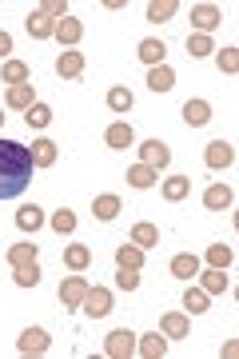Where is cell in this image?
<instances>
[{
	"label": "cell",
	"mask_w": 239,
	"mask_h": 359,
	"mask_svg": "<svg viewBox=\"0 0 239 359\" xmlns=\"http://www.w3.org/2000/svg\"><path fill=\"white\" fill-rule=\"evenodd\" d=\"M136 355H144V359H164V355H168V335H164V332L136 335Z\"/></svg>",
	"instance_id": "cell-5"
},
{
	"label": "cell",
	"mask_w": 239,
	"mask_h": 359,
	"mask_svg": "<svg viewBox=\"0 0 239 359\" xmlns=\"http://www.w3.org/2000/svg\"><path fill=\"white\" fill-rule=\"evenodd\" d=\"M212 52H215L212 36H203V32H191L188 36V56H212Z\"/></svg>",
	"instance_id": "cell-38"
},
{
	"label": "cell",
	"mask_w": 239,
	"mask_h": 359,
	"mask_svg": "<svg viewBox=\"0 0 239 359\" xmlns=\"http://www.w3.org/2000/svg\"><path fill=\"white\" fill-rule=\"evenodd\" d=\"M176 0H156V4H148V20L151 25H164V20H172L176 16Z\"/></svg>",
	"instance_id": "cell-31"
},
{
	"label": "cell",
	"mask_w": 239,
	"mask_h": 359,
	"mask_svg": "<svg viewBox=\"0 0 239 359\" xmlns=\"http://www.w3.org/2000/svg\"><path fill=\"white\" fill-rule=\"evenodd\" d=\"M104 140H108V148H116V152H124V148H132V144H136V132H132V124H124V120H116V124H108V132H104Z\"/></svg>",
	"instance_id": "cell-10"
},
{
	"label": "cell",
	"mask_w": 239,
	"mask_h": 359,
	"mask_svg": "<svg viewBox=\"0 0 239 359\" xmlns=\"http://www.w3.org/2000/svg\"><path fill=\"white\" fill-rule=\"evenodd\" d=\"M0 124H4V116H0Z\"/></svg>",
	"instance_id": "cell-44"
},
{
	"label": "cell",
	"mask_w": 239,
	"mask_h": 359,
	"mask_svg": "<svg viewBox=\"0 0 239 359\" xmlns=\"http://www.w3.org/2000/svg\"><path fill=\"white\" fill-rule=\"evenodd\" d=\"M172 276H176V280H191V276H200V256H191V252L172 256Z\"/></svg>",
	"instance_id": "cell-17"
},
{
	"label": "cell",
	"mask_w": 239,
	"mask_h": 359,
	"mask_svg": "<svg viewBox=\"0 0 239 359\" xmlns=\"http://www.w3.org/2000/svg\"><path fill=\"white\" fill-rule=\"evenodd\" d=\"M4 104H8V108H32V104H36V88H32V84H13V88H8V96H4Z\"/></svg>",
	"instance_id": "cell-18"
},
{
	"label": "cell",
	"mask_w": 239,
	"mask_h": 359,
	"mask_svg": "<svg viewBox=\"0 0 239 359\" xmlns=\"http://www.w3.org/2000/svg\"><path fill=\"white\" fill-rule=\"evenodd\" d=\"M215 52H219V72L235 76L239 72V48H215Z\"/></svg>",
	"instance_id": "cell-40"
},
{
	"label": "cell",
	"mask_w": 239,
	"mask_h": 359,
	"mask_svg": "<svg viewBox=\"0 0 239 359\" xmlns=\"http://www.w3.org/2000/svg\"><path fill=\"white\" fill-rule=\"evenodd\" d=\"M116 264H120V268L139 271V268H144V248H136V244H120V248H116Z\"/></svg>",
	"instance_id": "cell-26"
},
{
	"label": "cell",
	"mask_w": 239,
	"mask_h": 359,
	"mask_svg": "<svg viewBox=\"0 0 239 359\" xmlns=\"http://www.w3.org/2000/svg\"><path fill=\"white\" fill-rule=\"evenodd\" d=\"M40 256V244H13L8 252H4V259L13 264V268H25V264H36Z\"/></svg>",
	"instance_id": "cell-19"
},
{
	"label": "cell",
	"mask_w": 239,
	"mask_h": 359,
	"mask_svg": "<svg viewBox=\"0 0 239 359\" xmlns=\"http://www.w3.org/2000/svg\"><path fill=\"white\" fill-rule=\"evenodd\" d=\"M191 192V180L188 176H172V180H164V200H172V204H179L184 196Z\"/></svg>",
	"instance_id": "cell-29"
},
{
	"label": "cell",
	"mask_w": 239,
	"mask_h": 359,
	"mask_svg": "<svg viewBox=\"0 0 239 359\" xmlns=\"http://www.w3.org/2000/svg\"><path fill=\"white\" fill-rule=\"evenodd\" d=\"M203 160H207V168H215V172H219V168H231L235 164V148L227 140H212L203 148Z\"/></svg>",
	"instance_id": "cell-7"
},
{
	"label": "cell",
	"mask_w": 239,
	"mask_h": 359,
	"mask_svg": "<svg viewBox=\"0 0 239 359\" xmlns=\"http://www.w3.org/2000/svg\"><path fill=\"white\" fill-rule=\"evenodd\" d=\"M8 52H13V36H8V32H0V60H8Z\"/></svg>",
	"instance_id": "cell-43"
},
{
	"label": "cell",
	"mask_w": 239,
	"mask_h": 359,
	"mask_svg": "<svg viewBox=\"0 0 239 359\" xmlns=\"http://www.w3.org/2000/svg\"><path fill=\"white\" fill-rule=\"evenodd\" d=\"M128 184H132V188H151V184H156V168L132 164V168H128Z\"/></svg>",
	"instance_id": "cell-30"
},
{
	"label": "cell",
	"mask_w": 239,
	"mask_h": 359,
	"mask_svg": "<svg viewBox=\"0 0 239 359\" xmlns=\"http://www.w3.org/2000/svg\"><path fill=\"white\" fill-rule=\"evenodd\" d=\"M52 231H56V236H72V231H76V216L68 212V208L52 212Z\"/></svg>",
	"instance_id": "cell-37"
},
{
	"label": "cell",
	"mask_w": 239,
	"mask_h": 359,
	"mask_svg": "<svg viewBox=\"0 0 239 359\" xmlns=\"http://www.w3.org/2000/svg\"><path fill=\"white\" fill-rule=\"evenodd\" d=\"M48 332H44V327H25V332H20V339H16V351H20V355H44V351H48Z\"/></svg>",
	"instance_id": "cell-3"
},
{
	"label": "cell",
	"mask_w": 239,
	"mask_h": 359,
	"mask_svg": "<svg viewBox=\"0 0 239 359\" xmlns=\"http://www.w3.org/2000/svg\"><path fill=\"white\" fill-rule=\"evenodd\" d=\"M231 200H235V196H231V188H227V184H212V188L203 192V208H212V212L231 208Z\"/></svg>",
	"instance_id": "cell-16"
},
{
	"label": "cell",
	"mask_w": 239,
	"mask_h": 359,
	"mask_svg": "<svg viewBox=\"0 0 239 359\" xmlns=\"http://www.w3.org/2000/svg\"><path fill=\"white\" fill-rule=\"evenodd\" d=\"M28 156H32V164H36V168H52L60 152H56V144H52V140H36L32 148H28Z\"/></svg>",
	"instance_id": "cell-24"
},
{
	"label": "cell",
	"mask_w": 239,
	"mask_h": 359,
	"mask_svg": "<svg viewBox=\"0 0 239 359\" xmlns=\"http://www.w3.org/2000/svg\"><path fill=\"white\" fill-rule=\"evenodd\" d=\"M0 76H4L8 88H13V84H28V65H25V60H4Z\"/></svg>",
	"instance_id": "cell-28"
},
{
	"label": "cell",
	"mask_w": 239,
	"mask_h": 359,
	"mask_svg": "<svg viewBox=\"0 0 239 359\" xmlns=\"http://www.w3.org/2000/svg\"><path fill=\"white\" fill-rule=\"evenodd\" d=\"M92 212H96V219H104V224L116 219V216H120V196H112V192L96 196V200H92Z\"/></svg>",
	"instance_id": "cell-22"
},
{
	"label": "cell",
	"mask_w": 239,
	"mask_h": 359,
	"mask_svg": "<svg viewBox=\"0 0 239 359\" xmlns=\"http://www.w3.org/2000/svg\"><path fill=\"white\" fill-rule=\"evenodd\" d=\"M132 244L144 248V252H148V248H156V244H160V228H156V224H148V219H144V224H136V228H132Z\"/></svg>",
	"instance_id": "cell-25"
},
{
	"label": "cell",
	"mask_w": 239,
	"mask_h": 359,
	"mask_svg": "<svg viewBox=\"0 0 239 359\" xmlns=\"http://www.w3.org/2000/svg\"><path fill=\"white\" fill-rule=\"evenodd\" d=\"M200 287L207 295H219V292H227V276L219 268H207V271H203V280H200Z\"/></svg>",
	"instance_id": "cell-34"
},
{
	"label": "cell",
	"mask_w": 239,
	"mask_h": 359,
	"mask_svg": "<svg viewBox=\"0 0 239 359\" xmlns=\"http://www.w3.org/2000/svg\"><path fill=\"white\" fill-rule=\"evenodd\" d=\"M84 295H88V280H84V276H68V280L60 283V304L64 308H80Z\"/></svg>",
	"instance_id": "cell-8"
},
{
	"label": "cell",
	"mask_w": 239,
	"mask_h": 359,
	"mask_svg": "<svg viewBox=\"0 0 239 359\" xmlns=\"http://www.w3.org/2000/svg\"><path fill=\"white\" fill-rule=\"evenodd\" d=\"M80 72H84V52H60V56H56V76L60 80H76L80 76Z\"/></svg>",
	"instance_id": "cell-11"
},
{
	"label": "cell",
	"mask_w": 239,
	"mask_h": 359,
	"mask_svg": "<svg viewBox=\"0 0 239 359\" xmlns=\"http://www.w3.org/2000/svg\"><path fill=\"white\" fill-rule=\"evenodd\" d=\"M139 164H148V168H168L172 164V152H168V144L164 140H144L139 144Z\"/></svg>",
	"instance_id": "cell-4"
},
{
	"label": "cell",
	"mask_w": 239,
	"mask_h": 359,
	"mask_svg": "<svg viewBox=\"0 0 239 359\" xmlns=\"http://www.w3.org/2000/svg\"><path fill=\"white\" fill-rule=\"evenodd\" d=\"M132 92L124 88V84H116V88H108V108H112V112H132Z\"/></svg>",
	"instance_id": "cell-32"
},
{
	"label": "cell",
	"mask_w": 239,
	"mask_h": 359,
	"mask_svg": "<svg viewBox=\"0 0 239 359\" xmlns=\"http://www.w3.org/2000/svg\"><path fill=\"white\" fill-rule=\"evenodd\" d=\"M16 228L20 231H40L44 228V212H40L36 204H25L20 212H16Z\"/></svg>",
	"instance_id": "cell-23"
},
{
	"label": "cell",
	"mask_w": 239,
	"mask_h": 359,
	"mask_svg": "<svg viewBox=\"0 0 239 359\" xmlns=\"http://www.w3.org/2000/svg\"><path fill=\"white\" fill-rule=\"evenodd\" d=\"M144 65H164V56H168V48H164V40H156V36H148V40H139V52H136Z\"/></svg>",
	"instance_id": "cell-15"
},
{
	"label": "cell",
	"mask_w": 239,
	"mask_h": 359,
	"mask_svg": "<svg viewBox=\"0 0 239 359\" xmlns=\"http://www.w3.org/2000/svg\"><path fill=\"white\" fill-rule=\"evenodd\" d=\"M32 172H36V164L25 144L0 140V200H16L32 184Z\"/></svg>",
	"instance_id": "cell-1"
},
{
	"label": "cell",
	"mask_w": 239,
	"mask_h": 359,
	"mask_svg": "<svg viewBox=\"0 0 239 359\" xmlns=\"http://www.w3.org/2000/svg\"><path fill=\"white\" fill-rule=\"evenodd\" d=\"M231 259H235V252H231L227 244H212V248H207V264H212V268L227 271V268H231Z\"/></svg>",
	"instance_id": "cell-33"
},
{
	"label": "cell",
	"mask_w": 239,
	"mask_h": 359,
	"mask_svg": "<svg viewBox=\"0 0 239 359\" xmlns=\"http://www.w3.org/2000/svg\"><path fill=\"white\" fill-rule=\"evenodd\" d=\"M184 308H188L191 316H203V311H207V292H203V287H188V292H184Z\"/></svg>",
	"instance_id": "cell-36"
},
{
	"label": "cell",
	"mask_w": 239,
	"mask_h": 359,
	"mask_svg": "<svg viewBox=\"0 0 239 359\" xmlns=\"http://www.w3.org/2000/svg\"><path fill=\"white\" fill-rule=\"evenodd\" d=\"M52 36L60 40L64 48H72V44H80V36H84V25L76 20V16H64V20H56V32Z\"/></svg>",
	"instance_id": "cell-13"
},
{
	"label": "cell",
	"mask_w": 239,
	"mask_h": 359,
	"mask_svg": "<svg viewBox=\"0 0 239 359\" xmlns=\"http://www.w3.org/2000/svg\"><path fill=\"white\" fill-rule=\"evenodd\" d=\"M116 287H120V292H136V287H139V271L120 268V276H116Z\"/></svg>",
	"instance_id": "cell-41"
},
{
	"label": "cell",
	"mask_w": 239,
	"mask_h": 359,
	"mask_svg": "<svg viewBox=\"0 0 239 359\" xmlns=\"http://www.w3.org/2000/svg\"><path fill=\"white\" fill-rule=\"evenodd\" d=\"M25 28H28V36H32V40H48L52 32H56V20H52V16H44L40 8H32V13H28V20H25Z\"/></svg>",
	"instance_id": "cell-12"
},
{
	"label": "cell",
	"mask_w": 239,
	"mask_h": 359,
	"mask_svg": "<svg viewBox=\"0 0 239 359\" xmlns=\"http://www.w3.org/2000/svg\"><path fill=\"white\" fill-rule=\"evenodd\" d=\"M13 280L20 287H36L40 283V264H25V268H13Z\"/></svg>",
	"instance_id": "cell-39"
},
{
	"label": "cell",
	"mask_w": 239,
	"mask_h": 359,
	"mask_svg": "<svg viewBox=\"0 0 239 359\" xmlns=\"http://www.w3.org/2000/svg\"><path fill=\"white\" fill-rule=\"evenodd\" d=\"M40 13L52 16V20H64V16H68V4H64V0H44V4H40Z\"/></svg>",
	"instance_id": "cell-42"
},
{
	"label": "cell",
	"mask_w": 239,
	"mask_h": 359,
	"mask_svg": "<svg viewBox=\"0 0 239 359\" xmlns=\"http://www.w3.org/2000/svg\"><path fill=\"white\" fill-rule=\"evenodd\" d=\"M160 332H164L168 339H188L191 323H188V316H184V311H168L164 320H160Z\"/></svg>",
	"instance_id": "cell-14"
},
{
	"label": "cell",
	"mask_w": 239,
	"mask_h": 359,
	"mask_svg": "<svg viewBox=\"0 0 239 359\" xmlns=\"http://www.w3.org/2000/svg\"><path fill=\"white\" fill-rule=\"evenodd\" d=\"M80 308L88 311L92 320H104V316L112 311V292H108V287H88V295H84Z\"/></svg>",
	"instance_id": "cell-6"
},
{
	"label": "cell",
	"mask_w": 239,
	"mask_h": 359,
	"mask_svg": "<svg viewBox=\"0 0 239 359\" xmlns=\"http://www.w3.org/2000/svg\"><path fill=\"white\" fill-rule=\"evenodd\" d=\"M104 355L108 359H132L136 355V332L132 327H116L104 335Z\"/></svg>",
	"instance_id": "cell-2"
},
{
	"label": "cell",
	"mask_w": 239,
	"mask_h": 359,
	"mask_svg": "<svg viewBox=\"0 0 239 359\" xmlns=\"http://www.w3.org/2000/svg\"><path fill=\"white\" fill-rule=\"evenodd\" d=\"M184 120H188L191 128H203V124L212 120V104L207 100H188L184 104Z\"/></svg>",
	"instance_id": "cell-20"
},
{
	"label": "cell",
	"mask_w": 239,
	"mask_h": 359,
	"mask_svg": "<svg viewBox=\"0 0 239 359\" xmlns=\"http://www.w3.org/2000/svg\"><path fill=\"white\" fill-rule=\"evenodd\" d=\"M219 20H224V13L215 8V4H196L191 8V25H196V32H212V28H219Z\"/></svg>",
	"instance_id": "cell-9"
},
{
	"label": "cell",
	"mask_w": 239,
	"mask_h": 359,
	"mask_svg": "<svg viewBox=\"0 0 239 359\" xmlns=\"http://www.w3.org/2000/svg\"><path fill=\"white\" fill-rule=\"evenodd\" d=\"M25 120H28V128H48V124H52V108L36 100V104L25 112Z\"/></svg>",
	"instance_id": "cell-35"
},
{
	"label": "cell",
	"mask_w": 239,
	"mask_h": 359,
	"mask_svg": "<svg viewBox=\"0 0 239 359\" xmlns=\"http://www.w3.org/2000/svg\"><path fill=\"white\" fill-rule=\"evenodd\" d=\"M64 264H68L72 271H84L92 264V252L84 244H68V248H64Z\"/></svg>",
	"instance_id": "cell-27"
},
{
	"label": "cell",
	"mask_w": 239,
	"mask_h": 359,
	"mask_svg": "<svg viewBox=\"0 0 239 359\" xmlns=\"http://www.w3.org/2000/svg\"><path fill=\"white\" fill-rule=\"evenodd\" d=\"M148 88L151 92H172V88H176V72H172L168 65H156L148 72Z\"/></svg>",
	"instance_id": "cell-21"
}]
</instances>
